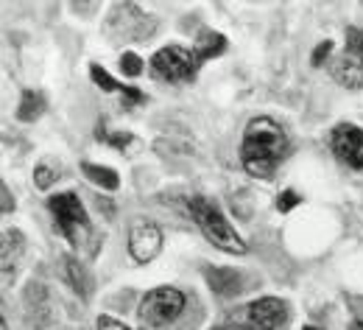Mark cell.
Wrapping results in <instances>:
<instances>
[{
    "instance_id": "8fae6325",
    "label": "cell",
    "mask_w": 363,
    "mask_h": 330,
    "mask_svg": "<svg viewBox=\"0 0 363 330\" xmlns=\"http://www.w3.org/2000/svg\"><path fill=\"white\" fill-rule=\"evenodd\" d=\"M224 48H227V40H224L221 34L204 31V34L199 37V43H196V53L207 62V59H213V56H221V53H224Z\"/></svg>"
},
{
    "instance_id": "7c38bea8",
    "label": "cell",
    "mask_w": 363,
    "mask_h": 330,
    "mask_svg": "<svg viewBox=\"0 0 363 330\" xmlns=\"http://www.w3.org/2000/svg\"><path fill=\"white\" fill-rule=\"evenodd\" d=\"M45 109V98L40 93H26L23 95V104H20V109H17V115H20V121H34V118H40V112Z\"/></svg>"
},
{
    "instance_id": "30bf717a",
    "label": "cell",
    "mask_w": 363,
    "mask_h": 330,
    "mask_svg": "<svg viewBox=\"0 0 363 330\" xmlns=\"http://www.w3.org/2000/svg\"><path fill=\"white\" fill-rule=\"evenodd\" d=\"M82 171L87 174L90 182L106 190H118V185H121V180H118V174L112 168H104V165H95V163H82Z\"/></svg>"
},
{
    "instance_id": "5bb4252c",
    "label": "cell",
    "mask_w": 363,
    "mask_h": 330,
    "mask_svg": "<svg viewBox=\"0 0 363 330\" xmlns=\"http://www.w3.org/2000/svg\"><path fill=\"white\" fill-rule=\"evenodd\" d=\"M344 37H347V53H350V56H355V59H361V62H363V31H361V28L350 26Z\"/></svg>"
},
{
    "instance_id": "5b68a950",
    "label": "cell",
    "mask_w": 363,
    "mask_h": 330,
    "mask_svg": "<svg viewBox=\"0 0 363 330\" xmlns=\"http://www.w3.org/2000/svg\"><path fill=\"white\" fill-rule=\"evenodd\" d=\"M282 319H285V305L274 297H263V299L243 305L224 325L213 330H277Z\"/></svg>"
},
{
    "instance_id": "9c48e42d",
    "label": "cell",
    "mask_w": 363,
    "mask_h": 330,
    "mask_svg": "<svg viewBox=\"0 0 363 330\" xmlns=\"http://www.w3.org/2000/svg\"><path fill=\"white\" fill-rule=\"evenodd\" d=\"M330 73H333V79H335L341 87H347V90H361L363 87V62L355 59V56H350L347 50H344L338 59L330 62Z\"/></svg>"
},
{
    "instance_id": "44dd1931",
    "label": "cell",
    "mask_w": 363,
    "mask_h": 330,
    "mask_svg": "<svg viewBox=\"0 0 363 330\" xmlns=\"http://www.w3.org/2000/svg\"><path fill=\"white\" fill-rule=\"evenodd\" d=\"M305 330H318V328H305Z\"/></svg>"
},
{
    "instance_id": "4fadbf2b",
    "label": "cell",
    "mask_w": 363,
    "mask_h": 330,
    "mask_svg": "<svg viewBox=\"0 0 363 330\" xmlns=\"http://www.w3.org/2000/svg\"><path fill=\"white\" fill-rule=\"evenodd\" d=\"M90 73H92V82H95L101 90H106V93H126V87H121L101 65H90Z\"/></svg>"
},
{
    "instance_id": "3957f363",
    "label": "cell",
    "mask_w": 363,
    "mask_h": 330,
    "mask_svg": "<svg viewBox=\"0 0 363 330\" xmlns=\"http://www.w3.org/2000/svg\"><path fill=\"white\" fill-rule=\"evenodd\" d=\"M201 65L204 59L196 53V48L168 45L151 56V76L160 82H171V84L193 82Z\"/></svg>"
},
{
    "instance_id": "ffe728a7",
    "label": "cell",
    "mask_w": 363,
    "mask_h": 330,
    "mask_svg": "<svg viewBox=\"0 0 363 330\" xmlns=\"http://www.w3.org/2000/svg\"><path fill=\"white\" fill-rule=\"evenodd\" d=\"M330 50H333V43H330V40H324V43L316 48V53H313V65H321V62L330 56Z\"/></svg>"
},
{
    "instance_id": "2e32d148",
    "label": "cell",
    "mask_w": 363,
    "mask_h": 330,
    "mask_svg": "<svg viewBox=\"0 0 363 330\" xmlns=\"http://www.w3.org/2000/svg\"><path fill=\"white\" fill-rule=\"evenodd\" d=\"M296 204H299L296 190H285V193H279V199H277V210H279V213H288V210H294Z\"/></svg>"
},
{
    "instance_id": "ac0fdd59",
    "label": "cell",
    "mask_w": 363,
    "mask_h": 330,
    "mask_svg": "<svg viewBox=\"0 0 363 330\" xmlns=\"http://www.w3.org/2000/svg\"><path fill=\"white\" fill-rule=\"evenodd\" d=\"M101 138H104V141L109 143V145H115V148H121V151H123V148H126L129 143L135 141V135H101Z\"/></svg>"
},
{
    "instance_id": "8992f818",
    "label": "cell",
    "mask_w": 363,
    "mask_h": 330,
    "mask_svg": "<svg viewBox=\"0 0 363 330\" xmlns=\"http://www.w3.org/2000/svg\"><path fill=\"white\" fill-rule=\"evenodd\" d=\"M182 308H184V294L177 291V288L162 285V288H154V291H148L143 297V302H140V319L145 325H154V328L157 325H168V322H174L179 317Z\"/></svg>"
},
{
    "instance_id": "ba28073f",
    "label": "cell",
    "mask_w": 363,
    "mask_h": 330,
    "mask_svg": "<svg viewBox=\"0 0 363 330\" xmlns=\"http://www.w3.org/2000/svg\"><path fill=\"white\" fill-rule=\"evenodd\" d=\"M162 249V230L154 221H135L129 227V252L137 263H148Z\"/></svg>"
},
{
    "instance_id": "d6986e66",
    "label": "cell",
    "mask_w": 363,
    "mask_h": 330,
    "mask_svg": "<svg viewBox=\"0 0 363 330\" xmlns=\"http://www.w3.org/2000/svg\"><path fill=\"white\" fill-rule=\"evenodd\" d=\"M53 177H56V174H53L48 165H40V168H37V174H34V180H37V185H40V188H48V185L53 182Z\"/></svg>"
},
{
    "instance_id": "9a60e30c",
    "label": "cell",
    "mask_w": 363,
    "mask_h": 330,
    "mask_svg": "<svg viewBox=\"0 0 363 330\" xmlns=\"http://www.w3.org/2000/svg\"><path fill=\"white\" fill-rule=\"evenodd\" d=\"M121 70H123L126 76H140V73H143V59H140L137 53H132V50L123 53V56H121Z\"/></svg>"
},
{
    "instance_id": "e0dca14e",
    "label": "cell",
    "mask_w": 363,
    "mask_h": 330,
    "mask_svg": "<svg viewBox=\"0 0 363 330\" xmlns=\"http://www.w3.org/2000/svg\"><path fill=\"white\" fill-rule=\"evenodd\" d=\"M98 330H132V328H126V325H123V322H118L115 317L101 314V317H98Z\"/></svg>"
},
{
    "instance_id": "277c9868",
    "label": "cell",
    "mask_w": 363,
    "mask_h": 330,
    "mask_svg": "<svg viewBox=\"0 0 363 330\" xmlns=\"http://www.w3.org/2000/svg\"><path fill=\"white\" fill-rule=\"evenodd\" d=\"M53 219H56V227L59 233L67 238L73 246H84L92 236V224L87 219V210L82 204V199L76 193H59L48 202Z\"/></svg>"
},
{
    "instance_id": "6da1fadb",
    "label": "cell",
    "mask_w": 363,
    "mask_h": 330,
    "mask_svg": "<svg viewBox=\"0 0 363 330\" xmlns=\"http://www.w3.org/2000/svg\"><path fill=\"white\" fill-rule=\"evenodd\" d=\"M288 151H291L288 135L274 118L257 115L246 123L243 143H240V163L249 177H257V180L274 177V171L288 157Z\"/></svg>"
},
{
    "instance_id": "52a82bcc",
    "label": "cell",
    "mask_w": 363,
    "mask_h": 330,
    "mask_svg": "<svg viewBox=\"0 0 363 330\" xmlns=\"http://www.w3.org/2000/svg\"><path fill=\"white\" fill-rule=\"evenodd\" d=\"M330 145H333V154L347 163L350 168H358L363 171V129L355 123H338L330 135Z\"/></svg>"
},
{
    "instance_id": "7a4b0ae2",
    "label": "cell",
    "mask_w": 363,
    "mask_h": 330,
    "mask_svg": "<svg viewBox=\"0 0 363 330\" xmlns=\"http://www.w3.org/2000/svg\"><path fill=\"white\" fill-rule=\"evenodd\" d=\"M187 210H190V219L196 221V227L201 230V236L207 238L216 249H224L232 255H243L246 252V241L235 233V227H229V221L221 216V210L201 199V196H193L187 202Z\"/></svg>"
}]
</instances>
